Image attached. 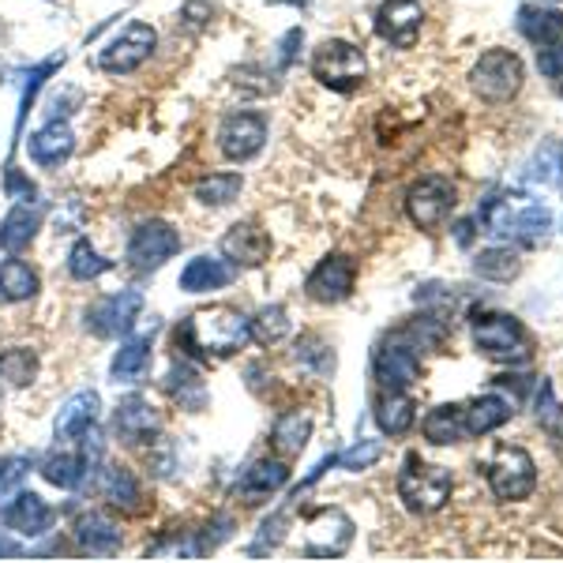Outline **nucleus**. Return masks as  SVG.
<instances>
[{"instance_id": "a211bd4d", "label": "nucleus", "mask_w": 563, "mask_h": 563, "mask_svg": "<svg viewBox=\"0 0 563 563\" xmlns=\"http://www.w3.org/2000/svg\"><path fill=\"white\" fill-rule=\"evenodd\" d=\"M222 256L233 267H263L271 260V233L256 222H238L225 230L222 238Z\"/></svg>"}, {"instance_id": "f3484780", "label": "nucleus", "mask_w": 563, "mask_h": 563, "mask_svg": "<svg viewBox=\"0 0 563 563\" xmlns=\"http://www.w3.org/2000/svg\"><path fill=\"white\" fill-rule=\"evenodd\" d=\"M113 432L121 435L124 443H147L162 432V413L151 398L143 395H129L117 402L113 410Z\"/></svg>"}, {"instance_id": "de8ad7c7", "label": "nucleus", "mask_w": 563, "mask_h": 563, "mask_svg": "<svg viewBox=\"0 0 563 563\" xmlns=\"http://www.w3.org/2000/svg\"><path fill=\"white\" fill-rule=\"evenodd\" d=\"M26 466H31V459L26 455L0 459V499H4L8 493H15V485H20V477L26 474Z\"/></svg>"}, {"instance_id": "6ab92c4d", "label": "nucleus", "mask_w": 563, "mask_h": 563, "mask_svg": "<svg viewBox=\"0 0 563 563\" xmlns=\"http://www.w3.org/2000/svg\"><path fill=\"white\" fill-rule=\"evenodd\" d=\"M71 151H76V132H71V124L60 121V117H53L49 124H42V129L31 132V140H26V154H31V162L42 169H57L60 162L71 158Z\"/></svg>"}, {"instance_id": "2eb2a0df", "label": "nucleus", "mask_w": 563, "mask_h": 563, "mask_svg": "<svg viewBox=\"0 0 563 563\" xmlns=\"http://www.w3.org/2000/svg\"><path fill=\"white\" fill-rule=\"evenodd\" d=\"M424 26V0H384L376 12V34L387 45L410 49Z\"/></svg>"}, {"instance_id": "c756f323", "label": "nucleus", "mask_w": 563, "mask_h": 563, "mask_svg": "<svg viewBox=\"0 0 563 563\" xmlns=\"http://www.w3.org/2000/svg\"><path fill=\"white\" fill-rule=\"evenodd\" d=\"M38 271L23 260H4L0 263V305H23L31 297H38Z\"/></svg>"}, {"instance_id": "7ed1b4c3", "label": "nucleus", "mask_w": 563, "mask_h": 563, "mask_svg": "<svg viewBox=\"0 0 563 563\" xmlns=\"http://www.w3.org/2000/svg\"><path fill=\"white\" fill-rule=\"evenodd\" d=\"M485 470V481L493 488L496 499L504 504H519V499H530L533 488H538V466H533V455L526 448H515V443H499L493 448V455L481 462Z\"/></svg>"}, {"instance_id": "09e8293b", "label": "nucleus", "mask_w": 563, "mask_h": 563, "mask_svg": "<svg viewBox=\"0 0 563 563\" xmlns=\"http://www.w3.org/2000/svg\"><path fill=\"white\" fill-rule=\"evenodd\" d=\"M538 68H541V76L563 79V42L544 45V49H538Z\"/></svg>"}, {"instance_id": "a878e982", "label": "nucleus", "mask_w": 563, "mask_h": 563, "mask_svg": "<svg viewBox=\"0 0 563 563\" xmlns=\"http://www.w3.org/2000/svg\"><path fill=\"white\" fill-rule=\"evenodd\" d=\"M95 470V459L87 455V451H53V455L42 459L38 474L49 481V485L65 488V493H71V488L84 485V477Z\"/></svg>"}, {"instance_id": "37998d69", "label": "nucleus", "mask_w": 563, "mask_h": 563, "mask_svg": "<svg viewBox=\"0 0 563 563\" xmlns=\"http://www.w3.org/2000/svg\"><path fill=\"white\" fill-rule=\"evenodd\" d=\"M294 357L301 361L305 368H312L316 376H334V365H339V361H334V350L327 346L320 334H301L294 346Z\"/></svg>"}, {"instance_id": "3c124183", "label": "nucleus", "mask_w": 563, "mask_h": 563, "mask_svg": "<svg viewBox=\"0 0 563 563\" xmlns=\"http://www.w3.org/2000/svg\"><path fill=\"white\" fill-rule=\"evenodd\" d=\"M211 0H188L185 8H180V15H185V23L188 26H203L207 20H211Z\"/></svg>"}, {"instance_id": "a18cd8bd", "label": "nucleus", "mask_w": 563, "mask_h": 563, "mask_svg": "<svg viewBox=\"0 0 563 563\" xmlns=\"http://www.w3.org/2000/svg\"><path fill=\"white\" fill-rule=\"evenodd\" d=\"M384 440H357L350 451H342L339 455V466L342 470H350V474H361V470H368V466H376L379 459H384Z\"/></svg>"}, {"instance_id": "8fccbe9b", "label": "nucleus", "mask_w": 563, "mask_h": 563, "mask_svg": "<svg viewBox=\"0 0 563 563\" xmlns=\"http://www.w3.org/2000/svg\"><path fill=\"white\" fill-rule=\"evenodd\" d=\"M301 42H305L301 26H294V31L282 34V42H278V68H289V60H294V53H297V45H301Z\"/></svg>"}, {"instance_id": "f257e3e1", "label": "nucleus", "mask_w": 563, "mask_h": 563, "mask_svg": "<svg viewBox=\"0 0 563 563\" xmlns=\"http://www.w3.org/2000/svg\"><path fill=\"white\" fill-rule=\"evenodd\" d=\"M174 342L185 357L222 361V357H233L241 346H249L252 327H249V316L238 312V308L207 305V308H196L192 316H185V320L177 323Z\"/></svg>"}, {"instance_id": "cd10ccee", "label": "nucleus", "mask_w": 563, "mask_h": 563, "mask_svg": "<svg viewBox=\"0 0 563 563\" xmlns=\"http://www.w3.org/2000/svg\"><path fill=\"white\" fill-rule=\"evenodd\" d=\"M519 34L526 42H533L538 49L544 45H556L563 42V12L556 8H541V4H522L519 8Z\"/></svg>"}, {"instance_id": "79ce46f5", "label": "nucleus", "mask_w": 563, "mask_h": 563, "mask_svg": "<svg viewBox=\"0 0 563 563\" xmlns=\"http://www.w3.org/2000/svg\"><path fill=\"white\" fill-rule=\"evenodd\" d=\"M252 327V342H260V346H275L289 334V312L282 305H263L256 316L249 320Z\"/></svg>"}, {"instance_id": "49530a36", "label": "nucleus", "mask_w": 563, "mask_h": 563, "mask_svg": "<svg viewBox=\"0 0 563 563\" xmlns=\"http://www.w3.org/2000/svg\"><path fill=\"white\" fill-rule=\"evenodd\" d=\"M538 421H541V429H549L552 435H560L563 440V406L556 402V395H552L549 379H541L538 384Z\"/></svg>"}, {"instance_id": "c03bdc74", "label": "nucleus", "mask_w": 563, "mask_h": 563, "mask_svg": "<svg viewBox=\"0 0 563 563\" xmlns=\"http://www.w3.org/2000/svg\"><path fill=\"white\" fill-rule=\"evenodd\" d=\"M60 65H65V53L60 57H49V60H42V65H34L31 68V76H26V84H23V98H20V113H15V140L23 135V124H26V113H31V106H34V98H38V90L45 87V79L53 76Z\"/></svg>"}, {"instance_id": "864d4df0", "label": "nucleus", "mask_w": 563, "mask_h": 563, "mask_svg": "<svg viewBox=\"0 0 563 563\" xmlns=\"http://www.w3.org/2000/svg\"><path fill=\"white\" fill-rule=\"evenodd\" d=\"M474 241V222H459V244Z\"/></svg>"}, {"instance_id": "e433bc0d", "label": "nucleus", "mask_w": 563, "mask_h": 563, "mask_svg": "<svg viewBox=\"0 0 563 563\" xmlns=\"http://www.w3.org/2000/svg\"><path fill=\"white\" fill-rule=\"evenodd\" d=\"M530 180H538L541 188H556V192H563V143L560 140H544L541 147L533 151Z\"/></svg>"}, {"instance_id": "f8f14e48", "label": "nucleus", "mask_w": 563, "mask_h": 563, "mask_svg": "<svg viewBox=\"0 0 563 563\" xmlns=\"http://www.w3.org/2000/svg\"><path fill=\"white\" fill-rule=\"evenodd\" d=\"M267 143V117L252 113V109H238V113H225L218 124V151L230 162H249L256 158Z\"/></svg>"}, {"instance_id": "5701e85b", "label": "nucleus", "mask_w": 563, "mask_h": 563, "mask_svg": "<svg viewBox=\"0 0 563 563\" xmlns=\"http://www.w3.org/2000/svg\"><path fill=\"white\" fill-rule=\"evenodd\" d=\"M151 368V334H124L121 350L109 361V379L113 384H140Z\"/></svg>"}, {"instance_id": "f03ea898", "label": "nucleus", "mask_w": 563, "mask_h": 563, "mask_svg": "<svg viewBox=\"0 0 563 563\" xmlns=\"http://www.w3.org/2000/svg\"><path fill=\"white\" fill-rule=\"evenodd\" d=\"M451 488H455L451 470L432 466V462H424L417 451H410L402 470H398V499H402L406 511H413V515L443 511L451 499Z\"/></svg>"}, {"instance_id": "9d476101", "label": "nucleus", "mask_w": 563, "mask_h": 563, "mask_svg": "<svg viewBox=\"0 0 563 563\" xmlns=\"http://www.w3.org/2000/svg\"><path fill=\"white\" fill-rule=\"evenodd\" d=\"M143 312L140 289H121V294H106L87 308V331L95 339H124L132 334L135 320Z\"/></svg>"}, {"instance_id": "2f4dec72", "label": "nucleus", "mask_w": 563, "mask_h": 563, "mask_svg": "<svg viewBox=\"0 0 563 563\" xmlns=\"http://www.w3.org/2000/svg\"><path fill=\"white\" fill-rule=\"evenodd\" d=\"M417 421V402L406 390H384V395L376 398V424L384 429L387 435H406L413 429Z\"/></svg>"}, {"instance_id": "58836bf2", "label": "nucleus", "mask_w": 563, "mask_h": 563, "mask_svg": "<svg viewBox=\"0 0 563 563\" xmlns=\"http://www.w3.org/2000/svg\"><path fill=\"white\" fill-rule=\"evenodd\" d=\"M106 271H113V260H106L87 238H79L76 244H71V252H68V275L71 278L95 282V278H102Z\"/></svg>"}, {"instance_id": "c85d7f7f", "label": "nucleus", "mask_w": 563, "mask_h": 563, "mask_svg": "<svg viewBox=\"0 0 563 563\" xmlns=\"http://www.w3.org/2000/svg\"><path fill=\"white\" fill-rule=\"evenodd\" d=\"M511 402L499 395H481L470 406H462V421H466V435H488L504 429L511 421Z\"/></svg>"}, {"instance_id": "473e14b6", "label": "nucleus", "mask_w": 563, "mask_h": 563, "mask_svg": "<svg viewBox=\"0 0 563 563\" xmlns=\"http://www.w3.org/2000/svg\"><path fill=\"white\" fill-rule=\"evenodd\" d=\"M308 440H312V417L308 413H282L275 421V429H271V443L278 448V455H301L308 448Z\"/></svg>"}, {"instance_id": "a19ab883", "label": "nucleus", "mask_w": 563, "mask_h": 563, "mask_svg": "<svg viewBox=\"0 0 563 563\" xmlns=\"http://www.w3.org/2000/svg\"><path fill=\"white\" fill-rule=\"evenodd\" d=\"M474 271L481 278H493V282H511L522 271V260L511 244H499V249H485L474 263Z\"/></svg>"}, {"instance_id": "4c0bfd02", "label": "nucleus", "mask_w": 563, "mask_h": 563, "mask_svg": "<svg viewBox=\"0 0 563 563\" xmlns=\"http://www.w3.org/2000/svg\"><path fill=\"white\" fill-rule=\"evenodd\" d=\"M519 199V196H515ZM511 196H488L485 203H481L477 211V222L485 233H493V238H511L515 230V214H519V203H515Z\"/></svg>"}, {"instance_id": "b1692460", "label": "nucleus", "mask_w": 563, "mask_h": 563, "mask_svg": "<svg viewBox=\"0 0 563 563\" xmlns=\"http://www.w3.org/2000/svg\"><path fill=\"white\" fill-rule=\"evenodd\" d=\"M289 481V466L282 459H260L252 462L249 470L238 481V493L249 499V504H260V499L275 496L282 485Z\"/></svg>"}, {"instance_id": "9b49d317", "label": "nucleus", "mask_w": 563, "mask_h": 563, "mask_svg": "<svg viewBox=\"0 0 563 563\" xmlns=\"http://www.w3.org/2000/svg\"><path fill=\"white\" fill-rule=\"evenodd\" d=\"M455 185L448 177H421L417 185L406 192V214L417 230H440L443 222L455 211Z\"/></svg>"}, {"instance_id": "ea45409f", "label": "nucleus", "mask_w": 563, "mask_h": 563, "mask_svg": "<svg viewBox=\"0 0 563 563\" xmlns=\"http://www.w3.org/2000/svg\"><path fill=\"white\" fill-rule=\"evenodd\" d=\"M244 177L241 174H207L196 180V199L203 207H230L241 196Z\"/></svg>"}, {"instance_id": "0eeeda50", "label": "nucleus", "mask_w": 563, "mask_h": 563, "mask_svg": "<svg viewBox=\"0 0 563 563\" xmlns=\"http://www.w3.org/2000/svg\"><path fill=\"white\" fill-rule=\"evenodd\" d=\"M526 84L522 57L511 49H488L470 71V87L477 90L485 102H511Z\"/></svg>"}, {"instance_id": "603ef678", "label": "nucleus", "mask_w": 563, "mask_h": 563, "mask_svg": "<svg viewBox=\"0 0 563 563\" xmlns=\"http://www.w3.org/2000/svg\"><path fill=\"white\" fill-rule=\"evenodd\" d=\"M0 556H8V560H15V556H23V544L20 541H12L4 530H0Z\"/></svg>"}, {"instance_id": "5fc2aeb1", "label": "nucleus", "mask_w": 563, "mask_h": 563, "mask_svg": "<svg viewBox=\"0 0 563 563\" xmlns=\"http://www.w3.org/2000/svg\"><path fill=\"white\" fill-rule=\"evenodd\" d=\"M549 4H556V0H549Z\"/></svg>"}, {"instance_id": "412c9836", "label": "nucleus", "mask_w": 563, "mask_h": 563, "mask_svg": "<svg viewBox=\"0 0 563 563\" xmlns=\"http://www.w3.org/2000/svg\"><path fill=\"white\" fill-rule=\"evenodd\" d=\"M98 413H102V398H98V390H79V395H71L68 402L57 410L53 432H57V440H79L87 429H95L98 424Z\"/></svg>"}, {"instance_id": "ddd939ff", "label": "nucleus", "mask_w": 563, "mask_h": 563, "mask_svg": "<svg viewBox=\"0 0 563 563\" xmlns=\"http://www.w3.org/2000/svg\"><path fill=\"white\" fill-rule=\"evenodd\" d=\"M0 522H4L8 533H20V538H45L57 522V511L38 493L15 488V493L0 499Z\"/></svg>"}, {"instance_id": "72a5a7b5", "label": "nucleus", "mask_w": 563, "mask_h": 563, "mask_svg": "<svg viewBox=\"0 0 563 563\" xmlns=\"http://www.w3.org/2000/svg\"><path fill=\"white\" fill-rule=\"evenodd\" d=\"M424 440L435 443V448H448V443H462L466 440V421H462V406H435V410L424 417Z\"/></svg>"}, {"instance_id": "4be33fe9", "label": "nucleus", "mask_w": 563, "mask_h": 563, "mask_svg": "<svg viewBox=\"0 0 563 563\" xmlns=\"http://www.w3.org/2000/svg\"><path fill=\"white\" fill-rule=\"evenodd\" d=\"M71 533H76L79 552H87V556H113V552L124 544L121 526H117L113 519H106V515H98V511L79 515L76 530Z\"/></svg>"}, {"instance_id": "20e7f679", "label": "nucleus", "mask_w": 563, "mask_h": 563, "mask_svg": "<svg viewBox=\"0 0 563 563\" xmlns=\"http://www.w3.org/2000/svg\"><path fill=\"white\" fill-rule=\"evenodd\" d=\"M474 346L488 361L499 365H522L530 361V339H526L522 323L507 312H485L474 320Z\"/></svg>"}, {"instance_id": "bb28decb", "label": "nucleus", "mask_w": 563, "mask_h": 563, "mask_svg": "<svg viewBox=\"0 0 563 563\" xmlns=\"http://www.w3.org/2000/svg\"><path fill=\"white\" fill-rule=\"evenodd\" d=\"M98 493L109 507H121V511H143V485L129 466H106L102 481H98Z\"/></svg>"}, {"instance_id": "423d86ee", "label": "nucleus", "mask_w": 563, "mask_h": 563, "mask_svg": "<svg viewBox=\"0 0 563 563\" xmlns=\"http://www.w3.org/2000/svg\"><path fill=\"white\" fill-rule=\"evenodd\" d=\"M312 76L320 79L323 87L339 90V95H350V90H357L368 76L365 53L346 38H327L320 49L312 53Z\"/></svg>"}, {"instance_id": "1a4fd4ad", "label": "nucleus", "mask_w": 563, "mask_h": 563, "mask_svg": "<svg viewBox=\"0 0 563 563\" xmlns=\"http://www.w3.org/2000/svg\"><path fill=\"white\" fill-rule=\"evenodd\" d=\"M177 252H180V233L169 222H162V218H151V222H140L132 230L124 260H129L132 271H158Z\"/></svg>"}, {"instance_id": "aec40b11", "label": "nucleus", "mask_w": 563, "mask_h": 563, "mask_svg": "<svg viewBox=\"0 0 563 563\" xmlns=\"http://www.w3.org/2000/svg\"><path fill=\"white\" fill-rule=\"evenodd\" d=\"M238 278V267L230 260H218V256H196L185 263L180 271V282L177 286L185 294H214V289H225L230 282Z\"/></svg>"}, {"instance_id": "393cba45", "label": "nucleus", "mask_w": 563, "mask_h": 563, "mask_svg": "<svg viewBox=\"0 0 563 563\" xmlns=\"http://www.w3.org/2000/svg\"><path fill=\"white\" fill-rule=\"evenodd\" d=\"M38 225H42V211L31 203H15L12 211L4 214L0 222V249L8 256H20V252L31 249V241L38 238Z\"/></svg>"}, {"instance_id": "6e6552de", "label": "nucleus", "mask_w": 563, "mask_h": 563, "mask_svg": "<svg viewBox=\"0 0 563 563\" xmlns=\"http://www.w3.org/2000/svg\"><path fill=\"white\" fill-rule=\"evenodd\" d=\"M353 519L342 507H320L305 522V556L308 560H339L353 544Z\"/></svg>"}, {"instance_id": "39448f33", "label": "nucleus", "mask_w": 563, "mask_h": 563, "mask_svg": "<svg viewBox=\"0 0 563 563\" xmlns=\"http://www.w3.org/2000/svg\"><path fill=\"white\" fill-rule=\"evenodd\" d=\"M154 49H158L154 26L132 20L98 49V68H102L106 76H132V71H140L154 57Z\"/></svg>"}, {"instance_id": "4468645a", "label": "nucleus", "mask_w": 563, "mask_h": 563, "mask_svg": "<svg viewBox=\"0 0 563 563\" xmlns=\"http://www.w3.org/2000/svg\"><path fill=\"white\" fill-rule=\"evenodd\" d=\"M353 282H357V263L342 256V252H334V256L320 260V267L308 275L305 294L320 305H339L353 294Z\"/></svg>"}, {"instance_id": "c9c22d12", "label": "nucleus", "mask_w": 563, "mask_h": 563, "mask_svg": "<svg viewBox=\"0 0 563 563\" xmlns=\"http://www.w3.org/2000/svg\"><path fill=\"white\" fill-rule=\"evenodd\" d=\"M552 233V211L541 203H519V214H515V230L511 238L530 244V249H538V244L549 241Z\"/></svg>"}, {"instance_id": "dca6fc26", "label": "nucleus", "mask_w": 563, "mask_h": 563, "mask_svg": "<svg viewBox=\"0 0 563 563\" xmlns=\"http://www.w3.org/2000/svg\"><path fill=\"white\" fill-rule=\"evenodd\" d=\"M376 379L390 390H406L421 379V357H417L413 342H384L376 350Z\"/></svg>"}, {"instance_id": "f704fd0d", "label": "nucleus", "mask_w": 563, "mask_h": 563, "mask_svg": "<svg viewBox=\"0 0 563 563\" xmlns=\"http://www.w3.org/2000/svg\"><path fill=\"white\" fill-rule=\"evenodd\" d=\"M34 376H38V357H34L31 350L15 346V350L0 353V395H4V390L31 387Z\"/></svg>"}, {"instance_id": "7c9ffc66", "label": "nucleus", "mask_w": 563, "mask_h": 563, "mask_svg": "<svg viewBox=\"0 0 563 563\" xmlns=\"http://www.w3.org/2000/svg\"><path fill=\"white\" fill-rule=\"evenodd\" d=\"M166 390L174 402H180V410L199 413L207 406V384L188 361H174V368L166 372Z\"/></svg>"}]
</instances>
